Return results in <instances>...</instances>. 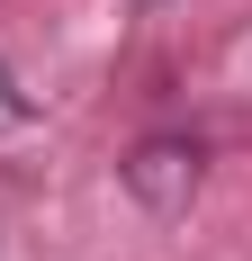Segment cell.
<instances>
[{
  "mask_svg": "<svg viewBox=\"0 0 252 261\" xmlns=\"http://www.w3.org/2000/svg\"><path fill=\"white\" fill-rule=\"evenodd\" d=\"M126 189H135L153 216H180L189 198H198V144H180V135H153V144H135V162H126Z\"/></svg>",
  "mask_w": 252,
  "mask_h": 261,
  "instance_id": "cell-1",
  "label": "cell"
},
{
  "mask_svg": "<svg viewBox=\"0 0 252 261\" xmlns=\"http://www.w3.org/2000/svg\"><path fill=\"white\" fill-rule=\"evenodd\" d=\"M27 135H36V108H27V90L9 72H0V153H18Z\"/></svg>",
  "mask_w": 252,
  "mask_h": 261,
  "instance_id": "cell-2",
  "label": "cell"
}]
</instances>
